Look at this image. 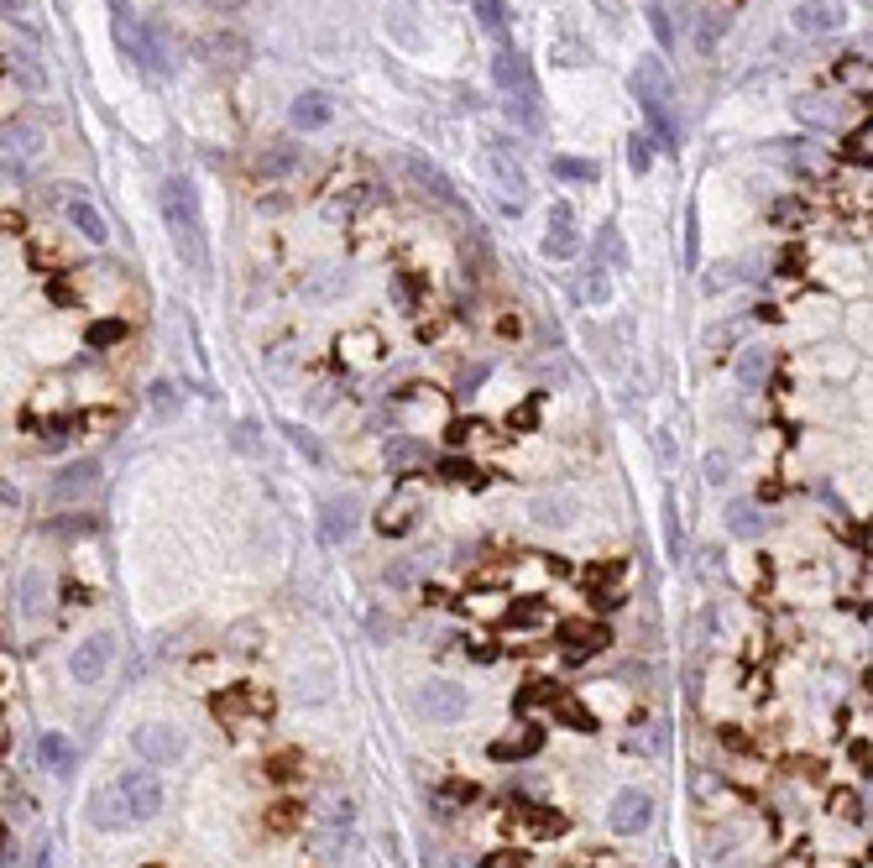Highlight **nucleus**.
<instances>
[{
	"mask_svg": "<svg viewBox=\"0 0 873 868\" xmlns=\"http://www.w3.org/2000/svg\"><path fill=\"white\" fill-rule=\"evenodd\" d=\"M157 199H163V220H168V236H173V251L178 262L194 272V278H204L210 272V236H204V215H199V194L183 173H168L163 189H157Z\"/></svg>",
	"mask_w": 873,
	"mask_h": 868,
	"instance_id": "1",
	"label": "nucleus"
},
{
	"mask_svg": "<svg viewBox=\"0 0 873 868\" xmlns=\"http://www.w3.org/2000/svg\"><path fill=\"white\" fill-rule=\"evenodd\" d=\"M628 89H633V100L643 110V121H649V131L659 136L664 147H680L675 142V121H670V100H675L670 68H664L659 58H638V68L628 74Z\"/></svg>",
	"mask_w": 873,
	"mask_h": 868,
	"instance_id": "2",
	"label": "nucleus"
},
{
	"mask_svg": "<svg viewBox=\"0 0 873 868\" xmlns=\"http://www.w3.org/2000/svg\"><path fill=\"white\" fill-rule=\"evenodd\" d=\"M847 21H853L847 0H795V11H790V27L806 37V42L847 32Z\"/></svg>",
	"mask_w": 873,
	"mask_h": 868,
	"instance_id": "3",
	"label": "nucleus"
},
{
	"mask_svg": "<svg viewBox=\"0 0 873 868\" xmlns=\"http://www.w3.org/2000/svg\"><path fill=\"white\" fill-rule=\"evenodd\" d=\"M413 706H419L429 722H461L471 712V696H466V685H455V680H424L419 691H413Z\"/></svg>",
	"mask_w": 873,
	"mask_h": 868,
	"instance_id": "4",
	"label": "nucleus"
},
{
	"mask_svg": "<svg viewBox=\"0 0 873 868\" xmlns=\"http://www.w3.org/2000/svg\"><path fill=\"white\" fill-rule=\"evenodd\" d=\"M487 168H492L497 194L508 199L513 210H523V204H528V168L508 152V142H502V136H492V142H487Z\"/></svg>",
	"mask_w": 873,
	"mask_h": 868,
	"instance_id": "5",
	"label": "nucleus"
},
{
	"mask_svg": "<svg viewBox=\"0 0 873 868\" xmlns=\"http://www.w3.org/2000/svg\"><path fill=\"white\" fill-rule=\"evenodd\" d=\"M131 748H136V759H142V764L168 769V764L183 759V733H178V727H168V722H142L131 733Z\"/></svg>",
	"mask_w": 873,
	"mask_h": 868,
	"instance_id": "6",
	"label": "nucleus"
},
{
	"mask_svg": "<svg viewBox=\"0 0 873 868\" xmlns=\"http://www.w3.org/2000/svg\"><path fill=\"white\" fill-rule=\"evenodd\" d=\"M110 659H116V638L110 633H89L84 644H74V654H68V675H74L79 685H100Z\"/></svg>",
	"mask_w": 873,
	"mask_h": 868,
	"instance_id": "7",
	"label": "nucleus"
},
{
	"mask_svg": "<svg viewBox=\"0 0 873 868\" xmlns=\"http://www.w3.org/2000/svg\"><path fill=\"white\" fill-rule=\"evenodd\" d=\"M116 785H121V795H126V806H131L136 821H152L157 811H163V780L152 774V764L147 769H121Z\"/></svg>",
	"mask_w": 873,
	"mask_h": 868,
	"instance_id": "8",
	"label": "nucleus"
},
{
	"mask_svg": "<svg viewBox=\"0 0 873 868\" xmlns=\"http://www.w3.org/2000/svg\"><path fill=\"white\" fill-rule=\"evenodd\" d=\"M398 414L408 424V434H429L445 424V398L434 393V387H403L398 393Z\"/></svg>",
	"mask_w": 873,
	"mask_h": 868,
	"instance_id": "9",
	"label": "nucleus"
},
{
	"mask_svg": "<svg viewBox=\"0 0 873 868\" xmlns=\"http://www.w3.org/2000/svg\"><path fill=\"white\" fill-rule=\"evenodd\" d=\"M654 821V801L643 795L638 785H628V790H617L612 795V806H607V827L617 832V837H638L643 827Z\"/></svg>",
	"mask_w": 873,
	"mask_h": 868,
	"instance_id": "10",
	"label": "nucleus"
},
{
	"mask_svg": "<svg viewBox=\"0 0 873 868\" xmlns=\"http://www.w3.org/2000/svg\"><path fill=\"white\" fill-rule=\"evenodd\" d=\"M351 827H356V806L351 801H335L330 811H325V821H319V827H314V853L319 858H340V853H346V842H351Z\"/></svg>",
	"mask_w": 873,
	"mask_h": 868,
	"instance_id": "11",
	"label": "nucleus"
},
{
	"mask_svg": "<svg viewBox=\"0 0 873 868\" xmlns=\"http://www.w3.org/2000/svg\"><path fill=\"white\" fill-rule=\"evenodd\" d=\"M581 251V231H576V210L560 199V204H549V231H544V257H555V262H570Z\"/></svg>",
	"mask_w": 873,
	"mask_h": 868,
	"instance_id": "12",
	"label": "nucleus"
},
{
	"mask_svg": "<svg viewBox=\"0 0 873 868\" xmlns=\"http://www.w3.org/2000/svg\"><path fill=\"white\" fill-rule=\"evenodd\" d=\"M84 816H89V827H100V832H121V827H131V806H126V795H121V785H105V790H95L84 801Z\"/></svg>",
	"mask_w": 873,
	"mask_h": 868,
	"instance_id": "13",
	"label": "nucleus"
},
{
	"mask_svg": "<svg viewBox=\"0 0 873 868\" xmlns=\"http://www.w3.org/2000/svg\"><path fill=\"white\" fill-rule=\"evenodd\" d=\"M335 121V100L325 95V89H304V95H293L288 105V126L293 131H325Z\"/></svg>",
	"mask_w": 873,
	"mask_h": 868,
	"instance_id": "14",
	"label": "nucleus"
},
{
	"mask_svg": "<svg viewBox=\"0 0 873 868\" xmlns=\"http://www.w3.org/2000/svg\"><path fill=\"white\" fill-rule=\"evenodd\" d=\"M319 529H325V539L330 544H346L351 534H356V523H361V502L351 497V492H335V497H325V508H319Z\"/></svg>",
	"mask_w": 873,
	"mask_h": 868,
	"instance_id": "15",
	"label": "nucleus"
},
{
	"mask_svg": "<svg viewBox=\"0 0 873 868\" xmlns=\"http://www.w3.org/2000/svg\"><path fill=\"white\" fill-rule=\"evenodd\" d=\"M528 518H534L539 529H570V523L581 518V502L570 492H539L534 502H528Z\"/></svg>",
	"mask_w": 873,
	"mask_h": 868,
	"instance_id": "16",
	"label": "nucleus"
},
{
	"mask_svg": "<svg viewBox=\"0 0 873 868\" xmlns=\"http://www.w3.org/2000/svg\"><path fill=\"white\" fill-rule=\"evenodd\" d=\"M492 79H497L502 95H523V89H534V74H528V58H523L518 48H508V42H502L497 58H492Z\"/></svg>",
	"mask_w": 873,
	"mask_h": 868,
	"instance_id": "17",
	"label": "nucleus"
},
{
	"mask_svg": "<svg viewBox=\"0 0 873 868\" xmlns=\"http://www.w3.org/2000/svg\"><path fill=\"white\" fill-rule=\"evenodd\" d=\"M413 518H419V492H413L408 482L382 502V513H377V529L382 534H408L413 529Z\"/></svg>",
	"mask_w": 873,
	"mask_h": 868,
	"instance_id": "18",
	"label": "nucleus"
},
{
	"mask_svg": "<svg viewBox=\"0 0 873 868\" xmlns=\"http://www.w3.org/2000/svg\"><path fill=\"white\" fill-rule=\"evenodd\" d=\"M37 764L48 769V774H74V764H79V748H74V738L68 733H42L37 738Z\"/></svg>",
	"mask_w": 873,
	"mask_h": 868,
	"instance_id": "19",
	"label": "nucleus"
},
{
	"mask_svg": "<svg viewBox=\"0 0 873 868\" xmlns=\"http://www.w3.org/2000/svg\"><path fill=\"white\" fill-rule=\"evenodd\" d=\"M95 482H100V466H95V461L63 466V471L53 476V502H74V497H84V492H95Z\"/></svg>",
	"mask_w": 873,
	"mask_h": 868,
	"instance_id": "20",
	"label": "nucleus"
},
{
	"mask_svg": "<svg viewBox=\"0 0 873 868\" xmlns=\"http://www.w3.org/2000/svg\"><path fill=\"white\" fill-rule=\"evenodd\" d=\"M16 597H21V612H27V618H37V612H48V602H53V581H48V570H37V565L21 570Z\"/></svg>",
	"mask_w": 873,
	"mask_h": 868,
	"instance_id": "21",
	"label": "nucleus"
},
{
	"mask_svg": "<svg viewBox=\"0 0 873 868\" xmlns=\"http://www.w3.org/2000/svg\"><path fill=\"white\" fill-rule=\"evenodd\" d=\"M63 220L74 225V231H79L84 241H95V246H105V241H110V225H105V215H100L89 199H68V204H63Z\"/></svg>",
	"mask_w": 873,
	"mask_h": 868,
	"instance_id": "22",
	"label": "nucleus"
},
{
	"mask_svg": "<svg viewBox=\"0 0 873 868\" xmlns=\"http://www.w3.org/2000/svg\"><path fill=\"white\" fill-rule=\"evenodd\" d=\"M769 372H774L769 346H743V351H738V382L748 387V393H758V387L769 382Z\"/></svg>",
	"mask_w": 873,
	"mask_h": 868,
	"instance_id": "23",
	"label": "nucleus"
},
{
	"mask_svg": "<svg viewBox=\"0 0 873 868\" xmlns=\"http://www.w3.org/2000/svg\"><path fill=\"white\" fill-rule=\"evenodd\" d=\"M565 638H570L565 665H581V659H591L596 649H607V628H591V623H570Z\"/></svg>",
	"mask_w": 873,
	"mask_h": 868,
	"instance_id": "24",
	"label": "nucleus"
},
{
	"mask_svg": "<svg viewBox=\"0 0 873 868\" xmlns=\"http://www.w3.org/2000/svg\"><path fill=\"white\" fill-rule=\"evenodd\" d=\"M330 685H335V670L330 665H309V670L293 675V696L314 706V701H330Z\"/></svg>",
	"mask_w": 873,
	"mask_h": 868,
	"instance_id": "25",
	"label": "nucleus"
},
{
	"mask_svg": "<svg viewBox=\"0 0 873 868\" xmlns=\"http://www.w3.org/2000/svg\"><path fill=\"white\" fill-rule=\"evenodd\" d=\"M539 743H544L539 727H523V733H508V738L492 743V759H497V764H508V759H534Z\"/></svg>",
	"mask_w": 873,
	"mask_h": 868,
	"instance_id": "26",
	"label": "nucleus"
},
{
	"mask_svg": "<svg viewBox=\"0 0 873 868\" xmlns=\"http://www.w3.org/2000/svg\"><path fill=\"white\" fill-rule=\"evenodd\" d=\"M298 163H304V152H298V142H272L262 152V178H288Z\"/></svg>",
	"mask_w": 873,
	"mask_h": 868,
	"instance_id": "27",
	"label": "nucleus"
},
{
	"mask_svg": "<svg viewBox=\"0 0 873 868\" xmlns=\"http://www.w3.org/2000/svg\"><path fill=\"white\" fill-rule=\"evenodd\" d=\"M408 173L419 178V189L424 194H434V199H445V204H455V189H450V178L434 168V163H424V157H408Z\"/></svg>",
	"mask_w": 873,
	"mask_h": 868,
	"instance_id": "28",
	"label": "nucleus"
},
{
	"mask_svg": "<svg viewBox=\"0 0 873 868\" xmlns=\"http://www.w3.org/2000/svg\"><path fill=\"white\" fill-rule=\"evenodd\" d=\"M37 147H42L37 126H27V121H11L6 126V163H21V157H32Z\"/></svg>",
	"mask_w": 873,
	"mask_h": 868,
	"instance_id": "29",
	"label": "nucleus"
},
{
	"mask_svg": "<svg viewBox=\"0 0 873 868\" xmlns=\"http://www.w3.org/2000/svg\"><path fill=\"white\" fill-rule=\"evenodd\" d=\"M727 534L758 539V534H764V513H758L753 502H732V508H727Z\"/></svg>",
	"mask_w": 873,
	"mask_h": 868,
	"instance_id": "30",
	"label": "nucleus"
},
{
	"mask_svg": "<svg viewBox=\"0 0 873 868\" xmlns=\"http://www.w3.org/2000/svg\"><path fill=\"white\" fill-rule=\"evenodd\" d=\"M508 116L523 126V131H539L544 126V110H539V89H523V95H508Z\"/></svg>",
	"mask_w": 873,
	"mask_h": 868,
	"instance_id": "31",
	"label": "nucleus"
},
{
	"mask_svg": "<svg viewBox=\"0 0 873 868\" xmlns=\"http://www.w3.org/2000/svg\"><path fill=\"white\" fill-rule=\"evenodd\" d=\"M727 32V16H717V11H706L701 21H696V53L701 58H711L717 53V37Z\"/></svg>",
	"mask_w": 873,
	"mask_h": 868,
	"instance_id": "32",
	"label": "nucleus"
},
{
	"mask_svg": "<svg viewBox=\"0 0 873 868\" xmlns=\"http://www.w3.org/2000/svg\"><path fill=\"white\" fill-rule=\"evenodd\" d=\"M283 434H288V445L304 455V461H314V466H325V445L314 440V434L304 429V424H283Z\"/></svg>",
	"mask_w": 873,
	"mask_h": 868,
	"instance_id": "33",
	"label": "nucleus"
},
{
	"mask_svg": "<svg viewBox=\"0 0 873 868\" xmlns=\"http://www.w3.org/2000/svg\"><path fill=\"white\" fill-rule=\"evenodd\" d=\"M471 16H481V27L492 37H502V27H508V0H471Z\"/></svg>",
	"mask_w": 873,
	"mask_h": 868,
	"instance_id": "34",
	"label": "nucleus"
},
{
	"mask_svg": "<svg viewBox=\"0 0 873 868\" xmlns=\"http://www.w3.org/2000/svg\"><path fill=\"white\" fill-rule=\"evenodd\" d=\"M440 476H450V482H461V487H481V466L476 461H461V455H445Z\"/></svg>",
	"mask_w": 873,
	"mask_h": 868,
	"instance_id": "35",
	"label": "nucleus"
},
{
	"mask_svg": "<svg viewBox=\"0 0 873 868\" xmlns=\"http://www.w3.org/2000/svg\"><path fill=\"white\" fill-rule=\"evenodd\" d=\"M555 58H560L565 68H581V63H591V53H586V42H581L576 32H560V37H555Z\"/></svg>",
	"mask_w": 873,
	"mask_h": 868,
	"instance_id": "36",
	"label": "nucleus"
},
{
	"mask_svg": "<svg viewBox=\"0 0 873 868\" xmlns=\"http://www.w3.org/2000/svg\"><path fill=\"white\" fill-rule=\"evenodd\" d=\"M555 178H570V184H596V163H581V157H555Z\"/></svg>",
	"mask_w": 873,
	"mask_h": 868,
	"instance_id": "37",
	"label": "nucleus"
},
{
	"mask_svg": "<svg viewBox=\"0 0 873 868\" xmlns=\"http://www.w3.org/2000/svg\"><path fill=\"white\" fill-rule=\"evenodd\" d=\"M649 142H654V136H638V131L628 136V168L633 173H649L654 168V147Z\"/></svg>",
	"mask_w": 873,
	"mask_h": 868,
	"instance_id": "38",
	"label": "nucleus"
},
{
	"mask_svg": "<svg viewBox=\"0 0 873 868\" xmlns=\"http://www.w3.org/2000/svg\"><path fill=\"white\" fill-rule=\"evenodd\" d=\"M701 471H706V482H711V487H722L727 476H732V455H727V450H706Z\"/></svg>",
	"mask_w": 873,
	"mask_h": 868,
	"instance_id": "39",
	"label": "nucleus"
},
{
	"mask_svg": "<svg viewBox=\"0 0 873 868\" xmlns=\"http://www.w3.org/2000/svg\"><path fill=\"white\" fill-rule=\"evenodd\" d=\"M649 27H654V37H659V48L670 53V48H675V27H670V11H664L659 0L649 6Z\"/></svg>",
	"mask_w": 873,
	"mask_h": 868,
	"instance_id": "40",
	"label": "nucleus"
},
{
	"mask_svg": "<svg viewBox=\"0 0 873 868\" xmlns=\"http://www.w3.org/2000/svg\"><path fill=\"white\" fill-rule=\"evenodd\" d=\"M596 241L607 246V262H612V267H628V246H623V236H617L612 225H602V231H596Z\"/></svg>",
	"mask_w": 873,
	"mask_h": 868,
	"instance_id": "41",
	"label": "nucleus"
},
{
	"mask_svg": "<svg viewBox=\"0 0 873 868\" xmlns=\"http://www.w3.org/2000/svg\"><path fill=\"white\" fill-rule=\"evenodd\" d=\"M602 267H607V262H591V272H586V299H591V304H607V293H612Z\"/></svg>",
	"mask_w": 873,
	"mask_h": 868,
	"instance_id": "42",
	"label": "nucleus"
},
{
	"mask_svg": "<svg viewBox=\"0 0 873 868\" xmlns=\"http://www.w3.org/2000/svg\"><path fill=\"white\" fill-rule=\"evenodd\" d=\"M508 623H513V628H534V623H544V607L523 602V607H513V612H508Z\"/></svg>",
	"mask_w": 873,
	"mask_h": 868,
	"instance_id": "43",
	"label": "nucleus"
},
{
	"mask_svg": "<svg viewBox=\"0 0 873 868\" xmlns=\"http://www.w3.org/2000/svg\"><path fill=\"white\" fill-rule=\"evenodd\" d=\"M555 712H560V717H565L570 727H576V733H591V717L581 712V706H576V701H560V706H555Z\"/></svg>",
	"mask_w": 873,
	"mask_h": 868,
	"instance_id": "44",
	"label": "nucleus"
},
{
	"mask_svg": "<svg viewBox=\"0 0 873 868\" xmlns=\"http://www.w3.org/2000/svg\"><path fill=\"white\" fill-rule=\"evenodd\" d=\"M152 408H157V414H173V408H178V393H173L168 382H157V387H152Z\"/></svg>",
	"mask_w": 873,
	"mask_h": 868,
	"instance_id": "45",
	"label": "nucleus"
},
{
	"mask_svg": "<svg viewBox=\"0 0 873 868\" xmlns=\"http://www.w3.org/2000/svg\"><path fill=\"white\" fill-rule=\"evenodd\" d=\"M481 868H523V853L502 848V853H492V858H481Z\"/></svg>",
	"mask_w": 873,
	"mask_h": 868,
	"instance_id": "46",
	"label": "nucleus"
},
{
	"mask_svg": "<svg viewBox=\"0 0 873 868\" xmlns=\"http://www.w3.org/2000/svg\"><path fill=\"white\" fill-rule=\"evenodd\" d=\"M298 821V806H272V832H288Z\"/></svg>",
	"mask_w": 873,
	"mask_h": 868,
	"instance_id": "47",
	"label": "nucleus"
},
{
	"mask_svg": "<svg viewBox=\"0 0 873 868\" xmlns=\"http://www.w3.org/2000/svg\"><path fill=\"white\" fill-rule=\"evenodd\" d=\"M110 340H121V325H95V330H89V346H110Z\"/></svg>",
	"mask_w": 873,
	"mask_h": 868,
	"instance_id": "48",
	"label": "nucleus"
},
{
	"mask_svg": "<svg viewBox=\"0 0 873 868\" xmlns=\"http://www.w3.org/2000/svg\"><path fill=\"white\" fill-rule=\"evenodd\" d=\"M853 147H858V157H873V121H868V126L853 136Z\"/></svg>",
	"mask_w": 873,
	"mask_h": 868,
	"instance_id": "49",
	"label": "nucleus"
},
{
	"mask_svg": "<svg viewBox=\"0 0 873 868\" xmlns=\"http://www.w3.org/2000/svg\"><path fill=\"white\" fill-rule=\"evenodd\" d=\"M596 6H602V16L612 21V27H617V21H623V0H596Z\"/></svg>",
	"mask_w": 873,
	"mask_h": 868,
	"instance_id": "50",
	"label": "nucleus"
},
{
	"mask_svg": "<svg viewBox=\"0 0 873 868\" xmlns=\"http://www.w3.org/2000/svg\"><path fill=\"white\" fill-rule=\"evenodd\" d=\"M481 377H487V367H471V372H461V382H455V387H461V393H471Z\"/></svg>",
	"mask_w": 873,
	"mask_h": 868,
	"instance_id": "51",
	"label": "nucleus"
},
{
	"mask_svg": "<svg viewBox=\"0 0 873 868\" xmlns=\"http://www.w3.org/2000/svg\"><path fill=\"white\" fill-rule=\"evenodd\" d=\"M445 868H471V863H466V858H450V863H445Z\"/></svg>",
	"mask_w": 873,
	"mask_h": 868,
	"instance_id": "52",
	"label": "nucleus"
},
{
	"mask_svg": "<svg viewBox=\"0 0 873 868\" xmlns=\"http://www.w3.org/2000/svg\"><path fill=\"white\" fill-rule=\"evenodd\" d=\"M664 868H675V863H664Z\"/></svg>",
	"mask_w": 873,
	"mask_h": 868,
	"instance_id": "53",
	"label": "nucleus"
}]
</instances>
